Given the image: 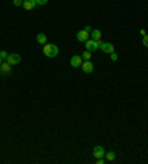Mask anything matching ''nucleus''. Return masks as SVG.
<instances>
[{
	"label": "nucleus",
	"instance_id": "f257e3e1",
	"mask_svg": "<svg viewBox=\"0 0 148 164\" xmlns=\"http://www.w3.org/2000/svg\"><path fill=\"white\" fill-rule=\"evenodd\" d=\"M58 53H59V49H58L57 45H43V55L46 58H55L58 56Z\"/></svg>",
	"mask_w": 148,
	"mask_h": 164
},
{
	"label": "nucleus",
	"instance_id": "f03ea898",
	"mask_svg": "<svg viewBox=\"0 0 148 164\" xmlns=\"http://www.w3.org/2000/svg\"><path fill=\"white\" fill-rule=\"evenodd\" d=\"M85 43H86V51L89 52H95L98 49H101V45H102L101 40H93V39H87Z\"/></svg>",
	"mask_w": 148,
	"mask_h": 164
},
{
	"label": "nucleus",
	"instance_id": "7ed1b4c3",
	"mask_svg": "<svg viewBox=\"0 0 148 164\" xmlns=\"http://www.w3.org/2000/svg\"><path fill=\"white\" fill-rule=\"evenodd\" d=\"M21 59H22V58H21V55H18V53H9L5 61L7 64H11L12 67H13V65H18V64L21 62Z\"/></svg>",
	"mask_w": 148,
	"mask_h": 164
},
{
	"label": "nucleus",
	"instance_id": "20e7f679",
	"mask_svg": "<svg viewBox=\"0 0 148 164\" xmlns=\"http://www.w3.org/2000/svg\"><path fill=\"white\" fill-rule=\"evenodd\" d=\"M12 73V65L11 64H7L6 61L0 64V75H9Z\"/></svg>",
	"mask_w": 148,
	"mask_h": 164
},
{
	"label": "nucleus",
	"instance_id": "39448f33",
	"mask_svg": "<svg viewBox=\"0 0 148 164\" xmlns=\"http://www.w3.org/2000/svg\"><path fill=\"white\" fill-rule=\"evenodd\" d=\"M81 70H83L86 74H91V73H93L95 65H93V62H91V61H83V64H81Z\"/></svg>",
	"mask_w": 148,
	"mask_h": 164
},
{
	"label": "nucleus",
	"instance_id": "423d86ee",
	"mask_svg": "<svg viewBox=\"0 0 148 164\" xmlns=\"http://www.w3.org/2000/svg\"><path fill=\"white\" fill-rule=\"evenodd\" d=\"M70 64H71L73 68H79V67H81V64H83V58L79 56V55H74V56L70 59Z\"/></svg>",
	"mask_w": 148,
	"mask_h": 164
},
{
	"label": "nucleus",
	"instance_id": "0eeeda50",
	"mask_svg": "<svg viewBox=\"0 0 148 164\" xmlns=\"http://www.w3.org/2000/svg\"><path fill=\"white\" fill-rule=\"evenodd\" d=\"M93 155H95V158H102V157H105V149H104V147L96 145V147L93 148Z\"/></svg>",
	"mask_w": 148,
	"mask_h": 164
},
{
	"label": "nucleus",
	"instance_id": "6e6552de",
	"mask_svg": "<svg viewBox=\"0 0 148 164\" xmlns=\"http://www.w3.org/2000/svg\"><path fill=\"white\" fill-rule=\"evenodd\" d=\"M76 37H77V41H80V43H85L86 40L89 39V33H87V31L83 28V30H80L79 33H77V36H76Z\"/></svg>",
	"mask_w": 148,
	"mask_h": 164
},
{
	"label": "nucleus",
	"instance_id": "1a4fd4ad",
	"mask_svg": "<svg viewBox=\"0 0 148 164\" xmlns=\"http://www.w3.org/2000/svg\"><path fill=\"white\" fill-rule=\"evenodd\" d=\"M36 6H37L36 0H24L22 2V7L25 11H33V9H36Z\"/></svg>",
	"mask_w": 148,
	"mask_h": 164
},
{
	"label": "nucleus",
	"instance_id": "9d476101",
	"mask_svg": "<svg viewBox=\"0 0 148 164\" xmlns=\"http://www.w3.org/2000/svg\"><path fill=\"white\" fill-rule=\"evenodd\" d=\"M114 49H116V47H114L113 43H102V45H101V51H102L104 53H113Z\"/></svg>",
	"mask_w": 148,
	"mask_h": 164
},
{
	"label": "nucleus",
	"instance_id": "9b49d317",
	"mask_svg": "<svg viewBox=\"0 0 148 164\" xmlns=\"http://www.w3.org/2000/svg\"><path fill=\"white\" fill-rule=\"evenodd\" d=\"M36 40H37L39 45H46V41H47V36H46L45 33H39L37 34V37H36Z\"/></svg>",
	"mask_w": 148,
	"mask_h": 164
},
{
	"label": "nucleus",
	"instance_id": "f8f14e48",
	"mask_svg": "<svg viewBox=\"0 0 148 164\" xmlns=\"http://www.w3.org/2000/svg\"><path fill=\"white\" fill-rule=\"evenodd\" d=\"M91 36H92V39H93V40H101V37H102V33H101L99 30H92Z\"/></svg>",
	"mask_w": 148,
	"mask_h": 164
},
{
	"label": "nucleus",
	"instance_id": "ddd939ff",
	"mask_svg": "<svg viewBox=\"0 0 148 164\" xmlns=\"http://www.w3.org/2000/svg\"><path fill=\"white\" fill-rule=\"evenodd\" d=\"M116 157H117V155H116V152H114V151L105 152V160H107V161H114V160H116Z\"/></svg>",
	"mask_w": 148,
	"mask_h": 164
},
{
	"label": "nucleus",
	"instance_id": "4468645a",
	"mask_svg": "<svg viewBox=\"0 0 148 164\" xmlns=\"http://www.w3.org/2000/svg\"><path fill=\"white\" fill-rule=\"evenodd\" d=\"M81 58H83V61H89V59L92 58V52L85 51L83 53H81Z\"/></svg>",
	"mask_w": 148,
	"mask_h": 164
},
{
	"label": "nucleus",
	"instance_id": "2eb2a0df",
	"mask_svg": "<svg viewBox=\"0 0 148 164\" xmlns=\"http://www.w3.org/2000/svg\"><path fill=\"white\" fill-rule=\"evenodd\" d=\"M7 55H9V53H7L6 51H0V58H2L3 61H5L6 58H7Z\"/></svg>",
	"mask_w": 148,
	"mask_h": 164
},
{
	"label": "nucleus",
	"instance_id": "dca6fc26",
	"mask_svg": "<svg viewBox=\"0 0 148 164\" xmlns=\"http://www.w3.org/2000/svg\"><path fill=\"white\" fill-rule=\"evenodd\" d=\"M110 58H111V61H114V62H116V61L119 59V56H117V53H116V52H113V53H110Z\"/></svg>",
	"mask_w": 148,
	"mask_h": 164
},
{
	"label": "nucleus",
	"instance_id": "f3484780",
	"mask_svg": "<svg viewBox=\"0 0 148 164\" xmlns=\"http://www.w3.org/2000/svg\"><path fill=\"white\" fill-rule=\"evenodd\" d=\"M142 45L145 46V47H148V36H147V34L142 37Z\"/></svg>",
	"mask_w": 148,
	"mask_h": 164
},
{
	"label": "nucleus",
	"instance_id": "a211bd4d",
	"mask_svg": "<svg viewBox=\"0 0 148 164\" xmlns=\"http://www.w3.org/2000/svg\"><path fill=\"white\" fill-rule=\"evenodd\" d=\"M22 2H24V0H12L13 6H22Z\"/></svg>",
	"mask_w": 148,
	"mask_h": 164
},
{
	"label": "nucleus",
	"instance_id": "6ab92c4d",
	"mask_svg": "<svg viewBox=\"0 0 148 164\" xmlns=\"http://www.w3.org/2000/svg\"><path fill=\"white\" fill-rule=\"evenodd\" d=\"M36 3L39 6H45V5H47V0H36Z\"/></svg>",
	"mask_w": 148,
	"mask_h": 164
},
{
	"label": "nucleus",
	"instance_id": "aec40b11",
	"mask_svg": "<svg viewBox=\"0 0 148 164\" xmlns=\"http://www.w3.org/2000/svg\"><path fill=\"white\" fill-rule=\"evenodd\" d=\"M105 161H107V160L104 158V157H102V158H96V164H104Z\"/></svg>",
	"mask_w": 148,
	"mask_h": 164
},
{
	"label": "nucleus",
	"instance_id": "412c9836",
	"mask_svg": "<svg viewBox=\"0 0 148 164\" xmlns=\"http://www.w3.org/2000/svg\"><path fill=\"white\" fill-rule=\"evenodd\" d=\"M85 30H86V31H87V33H91V31H92V28H91V27H89V25H86V27H85Z\"/></svg>",
	"mask_w": 148,
	"mask_h": 164
},
{
	"label": "nucleus",
	"instance_id": "4be33fe9",
	"mask_svg": "<svg viewBox=\"0 0 148 164\" xmlns=\"http://www.w3.org/2000/svg\"><path fill=\"white\" fill-rule=\"evenodd\" d=\"M139 33H141V36H142V37H144V36H145V34H147V33H145V30H141Z\"/></svg>",
	"mask_w": 148,
	"mask_h": 164
},
{
	"label": "nucleus",
	"instance_id": "5701e85b",
	"mask_svg": "<svg viewBox=\"0 0 148 164\" xmlns=\"http://www.w3.org/2000/svg\"><path fill=\"white\" fill-rule=\"evenodd\" d=\"M2 62H3V59H2V58H0V64H2Z\"/></svg>",
	"mask_w": 148,
	"mask_h": 164
}]
</instances>
